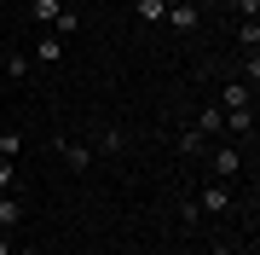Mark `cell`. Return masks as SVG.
Wrapping results in <instances>:
<instances>
[{
    "label": "cell",
    "mask_w": 260,
    "mask_h": 255,
    "mask_svg": "<svg viewBox=\"0 0 260 255\" xmlns=\"http://www.w3.org/2000/svg\"><path fill=\"white\" fill-rule=\"evenodd\" d=\"M0 255H12V238H6V232H0Z\"/></svg>",
    "instance_id": "21"
},
{
    "label": "cell",
    "mask_w": 260,
    "mask_h": 255,
    "mask_svg": "<svg viewBox=\"0 0 260 255\" xmlns=\"http://www.w3.org/2000/svg\"><path fill=\"white\" fill-rule=\"evenodd\" d=\"M225 6H232L237 18H260V0H225Z\"/></svg>",
    "instance_id": "19"
},
{
    "label": "cell",
    "mask_w": 260,
    "mask_h": 255,
    "mask_svg": "<svg viewBox=\"0 0 260 255\" xmlns=\"http://www.w3.org/2000/svg\"><path fill=\"white\" fill-rule=\"evenodd\" d=\"M18 151H23V133H18V128H6V133H0V157L18 162Z\"/></svg>",
    "instance_id": "16"
},
{
    "label": "cell",
    "mask_w": 260,
    "mask_h": 255,
    "mask_svg": "<svg viewBox=\"0 0 260 255\" xmlns=\"http://www.w3.org/2000/svg\"><path fill=\"white\" fill-rule=\"evenodd\" d=\"M197 18H203V12H197L191 0H174V6H168V23L174 29H197Z\"/></svg>",
    "instance_id": "9"
},
{
    "label": "cell",
    "mask_w": 260,
    "mask_h": 255,
    "mask_svg": "<svg viewBox=\"0 0 260 255\" xmlns=\"http://www.w3.org/2000/svg\"><path fill=\"white\" fill-rule=\"evenodd\" d=\"M23 220V203H18V191H0V232H12Z\"/></svg>",
    "instance_id": "7"
},
{
    "label": "cell",
    "mask_w": 260,
    "mask_h": 255,
    "mask_svg": "<svg viewBox=\"0 0 260 255\" xmlns=\"http://www.w3.org/2000/svg\"><path fill=\"white\" fill-rule=\"evenodd\" d=\"M93 151H104V157L127 151V133H121V128H99V133H93Z\"/></svg>",
    "instance_id": "5"
},
{
    "label": "cell",
    "mask_w": 260,
    "mask_h": 255,
    "mask_svg": "<svg viewBox=\"0 0 260 255\" xmlns=\"http://www.w3.org/2000/svg\"><path fill=\"white\" fill-rule=\"evenodd\" d=\"M0 70H6L12 81H23V76H29V58H23V52H12V58H6V64H0Z\"/></svg>",
    "instance_id": "17"
},
{
    "label": "cell",
    "mask_w": 260,
    "mask_h": 255,
    "mask_svg": "<svg viewBox=\"0 0 260 255\" xmlns=\"http://www.w3.org/2000/svg\"><path fill=\"white\" fill-rule=\"evenodd\" d=\"M52 151L70 162V168H93V145L87 139H52Z\"/></svg>",
    "instance_id": "3"
},
{
    "label": "cell",
    "mask_w": 260,
    "mask_h": 255,
    "mask_svg": "<svg viewBox=\"0 0 260 255\" xmlns=\"http://www.w3.org/2000/svg\"><path fill=\"white\" fill-rule=\"evenodd\" d=\"M191 203H197V215H225L232 209V191H225V180H208L203 197H191Z\"/></svg>",
    "instance_id": "2"
},
{
    "label": "cell",
    "mask_w": 260,
    "mask_h": 255,
    "mask_svg": "<svg viewBox=\"0 0 260 255\" xmlns=\"http://www.w3.org/2000/svg\"><path fill=\"white\" fill-rule=\"evenodd\" d=\"M58 6H64V0H29V18H35L41 29H52V18H58Z\"/></svg>",
    "instance_id": "11"
},
{
    "label": "cell",
    "mask_w": 260,
    "mask_h": 255,
    "mask_svg": "<svg viewBox=\"0 0 260 255\" xmlns=\"http://www.w3.org/2000/svg\"><path fill=\"white\" fill-rule=\"evenodd\" d=\"M81 29V12L75 6H58V18H52V35H75Z\"/></svg>",
    "instance_id": "12"
},
{
    "label": "cell",
    "mask_w": 260,
    "mask_h": 255,
    "mask_svg": "<svg viewBox=\"0 0 260 255\" xmlns=\"http://www.w3.org/2000/svg\"><path fill=\"white\" fill-rule=\"evenodd\" d=\"M58 58H64V35H52V29H47V35L35 41V64H58Z\"/></svg>",
    "instance_id": "6"
},
{
    "label": "cell",
    "mask_w": 260,
    "mask_h": 255,
    "mask_svg": "<svg viewBox=\"0 0 260 255\" xmlns=\"http://www.w3.org/2000/svg\"><path fill=\"white\" fill-rule=\"evenodd\" d=\"M133 18L139 23H168V0H133Z\"/></svg>",
    "instance_id": "8"
},
{
    "label": "cell",
    "mask_w": 260,
    "mask_h": 255,
    "mask_svg": "<svg viewBox=\"0 0 260 255\" xmlns=\"http://www.w3.org/2000/svg\"><path fill=\"white\" fill-rule=\"evenodd\" d=\"M237 41H243V52H254L260 47V18H243L237 23Z\"/></svg>",
    "instance_id": "13"
},
{
    "label": "cell",
    "mask_w": 260,
    "mask_h": 255,
    "mask_svg": "<svg viewBox=\"0 0 260 255\" xmlns=\"http://www.w3.org/2000/svg\"><path fill=\"white\" fill-rule=\"evenodd\" d=\"M197 133H225V110H220V104H208V110H203V122H197Z\"/></svg>",
    "instance_id": "14"
},
{
    "label": "cell",
    "mask_w": 260,
    "mask_h": 255,
    "mask_svg": "<svg viewBox=\"0 0 260 255\" xmlns=\"http://www.w3.org/2000/svg\"><path fill=\"white\" fill-rule=\"evenodd\" d=\"M220 110H254V87H249V81H225Z\"/></svg>",
    "instance_id": "4"
},
{
    "label": "cell",
    "mask_w": 260,
    "mask_h": 255,
    "mask_svg": "<svg viewBox=\"0 0 260 255\" xmlns=\"http://www.w3.org/2000/svg\"><path fill=\"white\" fill-rule=\"evenodd\" d=\"M12 186H18V162L0 157V191H12Z\"/></svg>",
    "instance_id": "18"
},
{
    "label": "cell",
    "mask_w": 260,
    "mask_h": 255,
    "mask_svg": "<svg viewBox=\"0 0 260 255\" xmlns=\"http://www.w3.org/2000/svg\"><path fill=\"white\" fill-rule=\"evenodd\" d=\"M208 174L214 180H237L243 174V151H237V145H214V151H208Z\"/></svg>",
    "instance_id": "1"
},
{
    "label": "cell",
    "mask_w": 260,
    "mask_h": 255,
    "mask_svg": "<svg viewBox=\"0 0 260 255\" xmlns=\"http://www.w3.org/2000/svg\"><path fill=\"white\" fill-rule=\"evenodd\" d=\"M203 139H208V133L185 128V133H179V157H203Z\"/></svg>",
    "instance_id": "15"
},
{
    "label": "cell",
    "mask_w": 260,
    "mask_h": 255,
    "mask_svg": "<svg viewBox=\"0 0 260 255\" xmlns=\"http://www.w3.org/2000/svg\"><path fill=\"white\" fill-rule=\"evenodd\" d=\"M191 6H197V12H214V6H225V0H191Z\"/></svg>",
    "instance_id": "20"
},
{
    "label": "cell",
    "mask_w": 260,
    "mask_h": 255,
    "mask_svg": "<svg viewBox=\"0 0 260 255\" xmlns=\"http://www.w3.org/2000/svg\"><path fill=\"white\" fill-rule=\"evenodd\" d=\"M208 255H232V249H225V244H214V249H208Z\"/></svg>",
    "instance_id": "22"
},
{
    "label": "cell",
    "mask_w": 260,
    "mask_h": 255,
    "mask_svg": "<svg viewBox=\"0 0 260 255\" xmlns=\"http://www.w3.org/2000/svg\"><path fill=\"white\" fill-rule=\"evenodd\" d=\"M12 255H41V249H29V244H23V249H12Z\"/></svg>",
    "instance_id": "23"
},
{
    "label": "cell",
    "mask_w": 260,
    "mask_h": 255,
    "mask_svg": "<svg viewBox=\"0 0 260 255\" xmlns=\"http://www.w3.org/2000/svg\"><path fill=\"white\" fill-rule=\"evenodd\" d=\"M0 64H6V52H0Z\"/></svg>",
    "instance_id": "24"
},
{
    "label": "cell",
    "mask_w": 260,
    "mask_h": 255,
    "mask_svg": "<svg viewBox=\"0 0 260 255\" xmlns=\"http://www.w3.org/2000/svg\"><path fill=\"white\" fill-rule=\"evenodd\" d=\"M225 133H243V139H254V110H225Z\"/></svg>",
    "instance_id": "10"
}]
</instances>
